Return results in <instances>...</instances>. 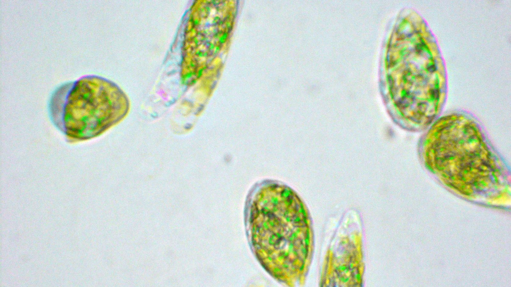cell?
<instances>
[{"instance_id": "7a4b0ae2", "label": "cell", "mask_w": 511, "mask_h": 287, "mask_svg": "<svg viewBox=\"0 0 511 287\" xmlns=\"http://www.w3.org/2000/svg\"><path fill=\"white\" fill-rule=\"evenodd\" d=\"M426 130L418 144L420 160L446 185L466 195L503 187L507 163L474 117L447 114Z\"/></svg>"}, {"instance_id": "3957f363", "label": "cell", "mask_w": 511, "mask_h": 287, "mask_svg": "<svg viewBox=\"0 0 511 287\" xmlns=\"http://www.w3.org/2000/svg\"><path fill=\"white\" fill-rule=\"evenodd\" d=\"M122 96L112 81L95 75L63 83L52 92L48 104L50 119L69 143L101 135L116 120Z\"/></svg>"}, {"instance_id": "6da1fadb", "label": "cell", "mask_w": 511, "mask_h": 287, "mask_svg": "<svg viewBox=\"0 0 511 287\" xmlns=\"http://www.w3.org/2000/svg\"><path fill=\"white\" fill-rule=\"evenodd\" d=\"M244 222L250 248L262 267L279 283L294 286L309 245L307 214L297 195L279 182L257 183L247 196Z\"/></svg>"}]
</instances>
